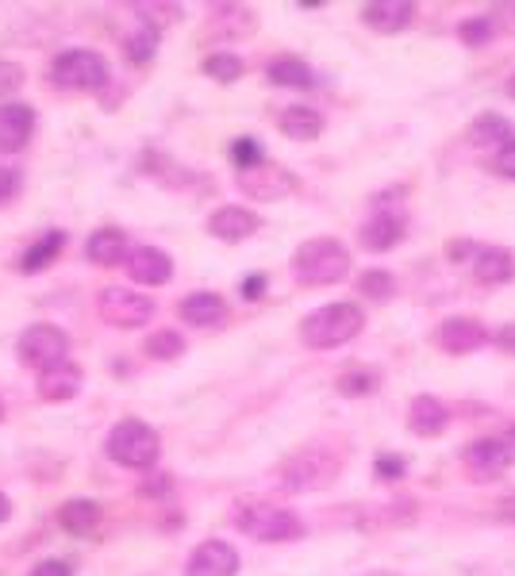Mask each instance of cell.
<instances>
[{"label": "cell", "instance_id": "6da1fadb", "mask_svg": "<svg viewBox=\"0 0 515 576\" xmlns=\"http://www.w3.org/2000/svg\"><path fill=\"white\" fill-rule=\"evenodd\" d=\"M351 269H354L351 250L331 235L308 238V243H301L293 254V273L304 289H328V284H339L351 277Z\"/></svg>", "mask_w": 515, "mask_h": 576}, {"label": "cell", "instance_id": "7a4b0ae2", "mask_svg": "<svg viewBox=\"0 0 515 576\" xmlns=\"http://www.w3.org/2000/svg\"><path fill=\"white\" fill-rule=\"evenodd\" d=\"M301 342L308 350H339L366 331V311L358 304H323L301 319Z\"/></svg>", "mask_w": 515, "mask_h": 576}, {"label": "cell", "instance_id": "3957f363", "mask_svg": "<svg viewBox=\"0 0 515 576\" xmlns=\"http://www.w3.org/2000/svg\"><path fill=\"white\" fill-rule=\"evenodd\" d=\"M343 477V457L331 450H296L278 465V488L281 492H319L331 488Z\"/></svg>", "mask_w": 515, "mask_h": 576}, {"label": "cell", "instance_id": "277c9868", "mask_svg": "<svg viewBox=\"0 0 515 576\" xmlns=\"http://www.w3.org/2000/svg\"><path fill=\"white\" fill-rule=\"evenodd\" d=\"M105 454L112 457L115 465L123 469H155L158 454H162V439H158V430L143 419H123L108 430V442H105Z\"/></svg>", "mask_w": 515, "mask_h": 576}, {"label": "cell", "instance_id": "5b68a950", "mask_svg": "<svg viewBox=\"0 0 515 576\" xmlns=\"http://www.w3.org/2000/svg\"><path fill=\"white\" fill-rule=\"evenodd\" d=\"M235 527L243 530L246 538H254V542H296V538H304V519L296 512H289V507H278V503H243L235 512Z\"/></svg>", "mask_w": 515, "mask_h": 576}, {"label": "cell", "instance_id": "8992f818", "mask_svg": "<svg viewBox=\"0 0 515 576\" xmlns=\"http://www.w3.org/2000/svg\"><path fill=\"white\" fill-rule=\"evenodd\" d=\"M108 77H112V70H108L105 54H97L89 47H70L62 54H54V62H50V82L58 89L100 93L108 85Z\"/></svg>", "mask_w": 515, "mask_h": 576}, {"label": "cell", "instance_id": "52a82bcc", "mask_svg": "<svg viewBox=\"0 0 515 576\" xmlns=\"http://www.w3.org/2000/svg\"><path fill=\"white\" fill-rule=\"evenodd\" d=\"M16 357L35 373H50V369L70 361V334L54 323H32L16 342Z\"/></svg>", "mask_w": 515, "mask_h": 576}, {"label": "cell", "instance_id": "ba28073f", "mask_svg": "<svg viewBox=\"0 0 515 576\" xmlns=\"http://www.w3.org/2000/svg\"><path fill=\"white\" fill-rule=\"evenodd\" d=\"M97 311L108 327H120V331H139L155 319V301L135 289H123V284H112L97 296Z\"/></svg>", "mask_w": 515, "mask_h": 576}, {"label": "cell", "instance_id": "9c48e42d", "mask_svg": "<svg viewBox=\"0 0 515 576\" xmlns=\"http://www.w3.org/2000/svg\"><path fill=\"white\" fill-rule=\"evenodd\" d=\"M512 465H515V446L507 442V434L504 439L489 434V439H477L462 450V469H466L469 480H481V485L500 480Z\"/></svg>", "mask_w": 515, "mask_h": 576}, {"label": "cell", "instance_id": "30bf717a", "mask_svg": "<svg viewBox=\"0 0 515 576\" xmlns=\"http://www.w3.org/2000/svg\"><path fill=\"white\" fill-rule=\"evenodd\" d=\"M408 235V211L401 204H384L377 200V208L366 216V223L358 228V238L369 254H389L404 243Z\"/></svg>", "mask_w": 515, "mask_h": 576}, {"label": "cell", "instance_id": "8fae6325", "mask_svg": "<svg viewBox=\"0 0 515 576\" xmlns=\"http://www.w3.org/2000/svg\"><path fill=\"white\" fill-rule=\"evenodd\" d=\"M431 342L442 350V354L466 357V354H474V350L489 346L492 331L481 323V319H474V316H450V319H442V323L434 327Z\"/></svg>", "mask_w": 515, "mask_h": 576}, {"label": "cell", "instance_id": "7c38bea8", "mask_svg": "<svg viewBox=\"0 0 515 576\" xmlns=\"http://www.w3.org/2000/svg\"><path fill=\"white\" fill-rule=\"evenodd\" d=\"M296 185H301L296 173L285 170V166H278V162H262V166H254V170L238 173V188L258 204L281 200V196L296 193Z\"/></svg>", "mask_w": 515, "mask_h": 576}, {"label": "cell", "instance_id": "4fadbf2b", "mask_svg": "<svg viewBox=\"0 0 515 576\" xmlns=\"http://www.w3.org/2000/svg\"><path fill=\"white\" fill-rule=\"evenodd\" d=\"M238 565H243V557H238L235 546L223 542V538H208L188 553L185 576H238Z\"/></svg>", "mask_w": 515, "mask_h": 576}, {"label": "cell", "instance_id": "5bb4252c", "mask_svg": "<svg viewBox=\"0 0 515 576\" xmlns=\"http://www.w3.org/2000/svg\"><path fill=\"white\" fill-rule=\"evenodd\" d=\"M469 273H474L477 284H507L515 281V254L504 250V246H474L469 243Z\"/></svg>", "mask_w": 515, "mask_h": 576}, {"label": "cell", "instance_id": "9a60e30c", "mask_svg": "<svg viewBox=\"0 0 515 576\" xmlns=\"http://www.w3.org/2000/svg\"><path fill=\"white\" fill-rule=\"evenodd\" d=\"M416 16H419V9L416 4H408V0H373V4L361 9V24L377 35L408 32V27L416 24Z\"/></svg>", "mask_w": 515, "mask_h": 576}, {"label": "cell", "instance_id": "2e32d148", "mask_svg": "<svg viewBox=\"0 0 515 576\" xmlns=\"http://www.w3.org/2000/svg\"><path fill=\"white\" fill-rule=\"evenodd\" d=\"M123 266H127V277L135 284H147V289L173 281V258L165 250H158V246H135Z\"/></svg>", "mask_w": 515, "mask_h": 576}, {"label": "cell", "instance_id": "e0dca14e", "mask_svg": "<svg viewBox=\"0 0 515 576\" xmlns=\"http://www.w3.org/2000/svg\"><path fill=\"white\" fill-rule=\"evenodd\" d=\"M35 135V108L27 105H0V155H20Z\"/></svg>", "mask_w": 515, "mask_h": 576}, {"label": "cell", "instance_id": "ac0fdd59", "mask_svg": "<svg viewBox=\"0 0 515 576\" xmlns=\"http://www.w3.org/2000/svg\"><path fill=\"white\" fill-rule=\"evenodd\" d=\"M258 228H262L258 211L243 208V204H228V208H216L212 216H208V231H212V238H220V243H243V238H250Z\"/></svg>", "mask_w": 515, "mask_h": 576}, {"label": "cell", "instance_id": "d6986e66", "mask_svg": "<svg viewBox=\"0 0 515 576\" xmlns=\"http://www.w3.org/2000/svg\"><path fill=\"white\" fill-rule=\"evenodd\" d=\"M446 427H450V407L442 404L439 396L424 392V396H416L408 404V430L412 434H419V439H439V434H446Z\"/></svg>", "mask_w": 515, "mask_h": 576}, {"label": "cell", "instance_id": "ffe728a7", "mask_svg": "<svg viewBox=\"0 0 515 576\" xmlns=\"http://www.w3.org/2000/svg\"><path fill=\"white\" fill-rule=\"evenodd\" d=\"M127 254H132V243H127V235H123L120 228H97L85 238V258H89L93 266H105V269L123 266Z\"/></svg>", "mask_w": 515, "mask_h": 576}, {"label": "cell", "instance_id": "44dd1931", "mask_svg": "<svg viewBox=\"0 0 515 576\" xmlns=\"http://www.w3.org/2000/svg\"><path fill=\"white\" fill-rule=\"evenodd\" d=\"M177 311L188 327H220L228 319V301L220 293H208L205 289V293H188Z\"/></svg>", "mask_w": 515, "mask_h": 576}, {"label": "cell", "instance_id": "7402d4cb", "mask_svg": "<svg viewBox=\"0 0 515 576\" xmlns=\"http://www.w3.org/2000/svg\"><path fill=\"white\" fill-rule=\"evenodd\" d=\"M266 77H270V85H278V89H319L316 85V70H311L304 58H293V54H281L270 62V70H266Z\"/></svg>", "mask_w": 515, "mask_h": 576}, {"label": "cell", "instance_id": "603a6c76", "mask_svg": "<svg viewBox=\"0 0 515 576\" xmlns=\"http://www.w3.org/2000/svg\"><path fill=\"white\" fill-rule=\"evenodd\" d=\"M278 131L289 138H296V143H311V138H319L323 131H328V120H323V112H316V108L293 105L278 115Z\"/></svg>", "mask_w": 515, "mask_h": 576}, {"label": "cell", "instance_id": "cb8c5ba5", "mask_svg": "<svg viewBox=\"0 0 515 576\" xmlns=\"http://www.w3.org/2000/svg\"><path fill=\"white\" fill-rule=\"evenodd\" d=\"M82 384H85V373L66 361V366L50 369V373H39V400H47V404H66V400H74L82 392Z\"/></svg>", "mask_w": 515, "mask_h": 576}, {"label": "cell", "instance_id": "d4e9b609", "mask_svg": "<svg viewBox=\"0 0 515 576\" xmlns=\"http://www.w3.org/2000/svg\"><path fill=\"white\" fill-rule=\"evenodd\" d=\"M100 519H105V512H100L97 500H70L58 507V527L74 538L93 535V530L100 527Z\"/></svg>", "mask_w": 515, "mask_h": 576}, {"label": "cell", "instance_id": "484cf974", "mask_svg": "<svg viewBox=\"0 0 515 576\" xmlns=\"http://www.w3.org/2000/svg\"><path fill=\"white\" fill-rule=\"evenodd\" d=\"M466 138L474 143V147L500 150L504 143H512V123H507L504 115H496V112H485V115H477V120L469 123Z\"/></svg>", "mask_w": 515, "mask_h": 576}, {"label": "cell", "instance_id": "4316f807", "mask_svg": "<svg viewBox=\"0 0 515 576\" xmlns=\"http://www.w3.org/2000/svg\"><path fill=\"white\" fill-rule=\"evenodd\" d=\"M158 39H162V27L147 24L143 16H135L132 35L123 39V50H127V62H150L158 50Z\"/></svg>", "mask_w": 515, "mask_h": 576}, {"label": "cell", "instance_id": "83f0119b", "mask_svg": "<svg viewBox=\"0 0 515 576\" xmlns=\"http://www.w3.org/2000/svg\"><path fill=\"white\" fill-rule=\"evenodd\" d=\"M62 246H66V235H62V231H47V235L39 238V243H32L24 250V258H20V273H39V269H47L50 261L58 258V250H62Z\"/></svg>", "mask_w": 515, "mask_h": 576}, {"label": "cell", "instance_id": "f1b7e54d", "mask_svg": "<svg viewBox=\"0 0 515 576\" xmlns=\"http://www.w3.org/2000/svg\"><path fill=\"white\" fill-rule=\"evenodd\" d=\"M243 58L238 54H231V50H216V54H208L205 58V74L212 77V82H220V85H235L238 77H243Z\"/></svg>", "mask_w": 515, "mask_h": 576}, {"label": "cell", "instance_id": "f546056e", "mask_svg": "<svg viewBox=\"0 0 515 576\" xmlns=\"http://www.w3.org/2000/svg\"><path fill=\"white\" fill-rule=\"evenodd\" d=\"M358 293L366 296V301H393L396 277L389 273V269H366V273L358 277Z\"/></svg>", "mask_w": 515, "mask_h": 576}, {"label": "cell", "instance_id": "4dcf8cb0", "mask_svg": "<svg viewBox=\"0 0 515 576\" xmlns=\"http://www.w3.org/2000/svg\"><path fill=\"white\" fill-rule=\"evenodd\" d=\"M147 354L155 357V361H177L181 354H185V334L181 331H155L147 339Z\"/></svg>", "mask_w": 515, "mask_h": 576}, {"label": "cell", "instance_id": "1f68e13d", "mask_svg": "<svg viewBox=\"0 0 515 576\" xmlns=\"http://www.w3.org/2000/svg\"><path fill=\"white\" fill-rule=\"evenodd\" d=\"M231 162L238 166V173L254 170V166H262L266 162L262 143H258V138H235V143H231Z\"/></svg>", "mask_w": 515, "mask_h": 576}, {"label": "cell", "instance_id": "d6a6232c", "mask_svg": "<svg viewBox=\"0 0 515 576\" xmlns=\"http://www.w3.org/2000/svg\"><path fill=\"white\" fill-rule=\"evenodd\" d=\"M496 35V24H492L489 16H474V20H462L458 27V39L466 42V47H485V42Z\"/></svg>", "mask_w": 515, "mask_h": 576}, {"label": "cell", "instance_id": "836d02e7", "mask_svg": "<svg viewBox=\"0 0 515 576\" xmlns=\"http://www.w3.org/2000/svg\"><path fill=\"white\" fill-rule=\"evenodd\" d=\"M373 389H377V377L361 373V369H351V373L339 377V392H343V396H369Z\"/></svg>", "mask_w": 515, "mask_h": 576}, {"label": "cell", "instance_id": "e575fe53", "mask_svg": "<svg viewBox=\"0 0 515 576\" xmlns=\"http://www.w3.org/2000/svg\"><path fill=\"white\" fill-rule=\"evenodd\" d=\"M24 65L12 62V58H0V97H12L24 85Z\"/></svg>", "mask_w": 515, "mask_h": 576}, {"label": "cell", "instance_id": "d590c367", "mask_svg": "<svg viewBox=\"0 0 515 576\" xmlns=\"http://www.w3.org/2000/svg\"><path fill=\"white\" fill-rule=\"evenodd\" d=\"M492 170H496L500 177H512L515 181V138L496 150V162H492Z\"/></svg>", "mask_w": 515, "mask_h": 576}, {"label": "cell", "instance_id": "8d00e7d4", "mask_svg": "<svg viewBox=\"0 0 515 576\" xmlns=\"http://www.w3.org/2000/svg\"><path fill=\"white\" fill-rule=\"evenodd\" d=\"M32 576H74V568H70L66 561L50 557V561H39V565L32 568Z\"/></svg>", "mask_w": 515, "mask_h": 576}, {"label": "cell", "instance_id": "74e56055", "mask_svg": "<svg viewBox=\"0 0 515 576\" xmlns=\"http://www.w3.org/2000/svg\"><path fill=\"white\" fill-rule=\"evenodd\" d=\"M401 473H404L401 457H377V477H381V480H396Z\"/></svg>", "mask_w": 515, "mask_h": 576}, {"label": "cell", "instance_id": "f35d334b", "mask_svg": "<svg viewBox=\"0 0 515 576\" xmlns=\"http://www.w3.org/2000/svg\"><path fill=\"white\" fill-rule=\"evenodd\" d=\"M20 188V173L16 170H0V200H9Z\"/></svg>", "mask_w": 515, "mask_h": 576}, {"label": "cell", "instance_id": "ab89813d", "mask_svg": "<svg viewBox=\"0 0 515 576\" xmlns=\"http://www.w3.org/2000/svg\"><path fill=\"white\" fill-rule=\"evenodd\" d=\"M496 346L507 350V354H515V323H507L504 331L496 334Z\"/></svg>", "mask_w": 515, "mask_h": 576}, {"label": "cell", "instance_id": "60d3db41", "mask_svg": "<svg viewBox=\"0 0 515 576\" xmlns=\"http://www.w3.org/2000/svg\"><path fill=\"white\" fill-rule=\"evenodd\" d=\"M496 515H500V523H515V495H507L504 503H496Z\"/></svg>", "mask_w": 515, "mask_h": 576}, {"label": "cell", "instance_id": "b9f144b4", "mask_svg": "<svg viewBox=\"0 0 515 576\" xmlns=\"http://www.w3.org/2000/svg\"><path fill=\"white\" fill-rule=\"evenodd\" d=\"M243 293H246V296H262V293H266V277H246Z\"/></svg>", "mask_w": 515, "mask_h": 576}, {"label": "cell", "instance_id": "7bdbcfd3", "mask_svg": "<svg viewBox=\"0 0 515 576\" xmlns=\"http://www.w3.org/2000/svg\"><path fill=\"white\" fill-rule=\"evenodd\" d=\"M9 515H12V503H9V495H4V492H0V523H4V519H9Z\"/></svg>", "mask_w": 515, "mask_h": 576}, {"label": "cell", "instance_id": "ee69618b", "mask_svg": "<svg viewBox=\"0 0 515 576\" xmlns=\"http://www.w3.org/2000/svg\"><path fill=\"white\" fill-rule=\"evenodd\" d=\"M504 20H507V32H515V4H507L504 9Z\"/></svg>", "mask_w": 515, "mask_h": 576}, {"label": "cell", "instance_id": "f6af8a7d", "mask_svg": "<svg viewBox=\"0 0 515 576\" xmlns=\"http://www.w3.org/2000/svg\"><path fill=\"white\" fill-rule=\"evenodd\" d=\"M504 89H507V97H512V100H515V74H512V77H507V85H504Z\"/></svg>", "mask_w": 515, "mask_h": 576}, {"label": "cell", "instance_id": "bcb514c9", "mask_svg": "<svg viewBox=\"0 0 515 576\" xmlns=\"http://www.w3.org/2000/svg\"><path fill=\"white\" fill-rule=\"evenodd\" d=\"M0 422H4V400H0Z\"/></svg>", "mask_w": 515, "mask_h": 576}, {"label": "cell", "instance_id": "7dc6e473", "mask_svg": "<svg viewBox=\"0 0 515 576\" xmlns=\"http://www.w3.org/2000/svg\"><path fill=\"white\" fill-rule=\"evenodd\" d=\"M369 576H396V573H369Z\"/></svg>", "mask_w": 515, "mask_h": 576}, {"label": "cell", "instance_id": "c3c4849f", "mask_svg": "<svg viewBox=\"0 0 515 576\" xmlns=\"http://www.w3.org/2000/svg\"><path fill=\"white\" fill-rule=\"evenodd\" d=\"M507 442H512V446H515V430H512V434H507Z\"/></svg>", "mask_w": 515, "mask_h": 576}]
</instances>
